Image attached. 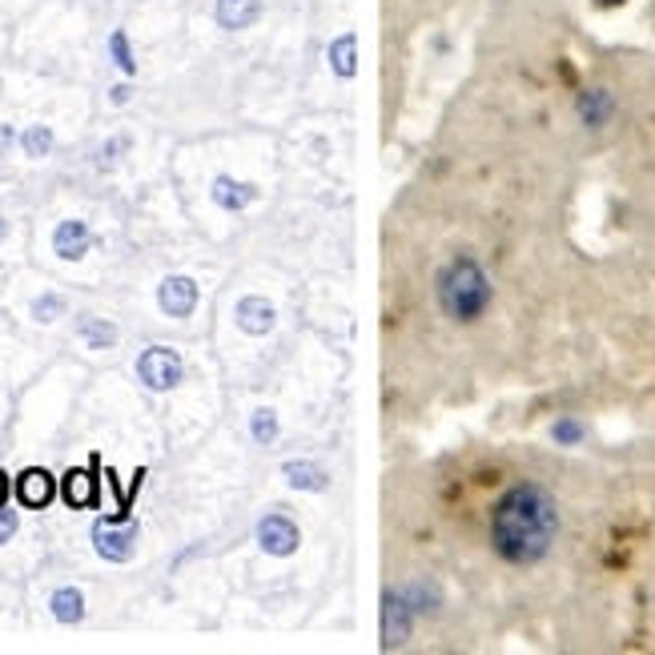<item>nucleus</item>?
Returning a JSON list of instances; mask_svg holds the SVG:
<instances>
[{"label": "nucleus", "instance_id": "1", "mask_svg": "<svg viewBox=\"0 0 655 655\" xmlns=\"http://www.w3.org/2000/svg\"><path fill=\"white\" fill-rule=\"evenodd\" d=\"M559 511L555 499L535 482H519L499 499L495 519H491V539L495 551L511 563H535L555 543Z\"/></svg>", "mask_w": 655, "mask_h": 655}, {"label": "nucleus", "instance_id": "2", "mask_svg": "<svg viewBox=\"0 0 655 655\" xmlns=\"http://www.w3.org/2000/svg\"><path fill=\"white\" fill-rule=\"evenodd\" d=\"M491 302V282L475 258H455L438 273V306L451 321H475Z\"/></svg>", "mask_w": 655, "mask_h": 655}, {"label": "nucleus", "instance_id": "3", "mask_svg": "<svg viewBox=\"0 0 655 655\" xmlns=\"http://www.w3.org/2000/svg\"><path fill=\"white\" fill-rule=\"evenodd\" d=\"M137 374H141V383L149 386V390H174L177 383H182V374H186V366H182V354L169 347H149L141 359H137Z\"/></svg>", "mask_w": 655, "mask_h": 655}, {"label": "nucleus", "instance_id": "4", "mask_svg": "<svg viewBox=\"0 0 655 655\" xmlns=\"http://www.w3.org/2000/svg\"><path fill=\"white\" fill-rule=\"evenodd\" d=\"M93 543H97V555L109 559V563H125L133 559L137 543V527L129 523V515H117V519H101L93 527Z\"/></svg>", "mask_w": 655, "mask_h": 655}, {"label": "nucleus", "instance_id": "5", "mask_svg": "<svg viewBox=\"0 0 655 655\" xmlns=\"http://www.w3.org/2000/svg\"><path fill=\"white\" fill-rule=\"evenodd\" d=\"M157 302L169 318H189L194 306H198V282L186 278V273H169V278L157 285Z\"/></svg>", "mask_w": 655, "mask_h": 655}, {"label": "nucleus", "instance_id": "6", "mask_svg": "<svg viewBox=\"0 0 655 655\" xmlns=\"http://www.w3.org/2000/svg\"><path fill=\"white\" fill-rule=\"evenodd\" d=\"M258 543L270 551V555H294L297 547V527L285 515H266L258 523Z\"/></svg>", "mask_w": 655, "mask_h": 655}, {"label": "nucleus", "instance_id": "7", "mask_svg": "<svg viewBox=\"0 0 655 655\" xmlns=\"http://www.w3.org/2000/svg\"><path fill=\"white\" fill-rule=\"evenodd\" d=\"M52 495H57V482H52L49 470H40V467H28L21 479H16V499L25 503V507L40 511V507H49Z\"/></svg>", "mask_w": 655, "mask_h": 655}, {"label": "nucleus", "instance_id": "8", "mask_svg": "<svg viewBox=\"0 0 655 655\" xmlns=\"http://www.w3.org/2000/svg\"><path fill=\"white\" fill-rule=\"evenodd\" d=\"M89 246H93V234H89V225L77 222V218L61 222L57 225V234H52V249H57V258H65V261L85 258Z\"/></svg>", "mask_w": 655, "mask_h": 655}, {"label": "nucleus", "instance_id": "9", "mask_svg": "<svg viewBox=\"0 0 655 655\" xmlns=\"http://www.w3.org/2000/svg\"><path fill=\"white\" fill-rule=\"evenodd\" d=\"M237 326H242L246 335H270L273 306L266 297H242V302H237Z\"/></svg>", "mask_w": 655, "mask_h": 655}, {"label": "nucleus", "instance_id": "10", "mask_svg": "<svg viewBox=\"0 0 655 655\" xmlns=\"http://www.w3.org/2000/svg\"><path fill=\"white\" fill-rule=\"evenodd\" d=\"M213 201H218L222 210H246L249 201H254V186H242L234 177H218V182H213Z\"/></svg>", "mask_w": 655, "mask_h": 655}, {"label": "nucleus", "instance_id": "11", "mask_svg": "<svg viewBox=\"0 0 655 655\" xmlns=\"http://www.w3.org/2000/svg\"><path fill=\"white\" fill-rule=\"evenodd\" d=\"M49 607L61 623H81V619H85V595L77 592V587H61V592H52Z\"/></svg>", "mask_w": 655, "mask_h": 655}, {"label": "nucleus", "instance_id": "12", "mask_svg": "<svg viewBox=\"0 0 655 655\" xmlns=\"http://www.w3.org/2000/svg\"><path fill=\"white\" fill-rule=\"evenodd\" d=\"M254 13H258L254 0H222V4H218V21H222L225 28H246L249 21H254Z\"/></svg>", "mask_w": 655, "mask_h": 655}, {"label": "nucleus", "instance_id": "13", "mask_svg": "<svg viewBox=\"0 0 655 655\" xmlns=\"http://www.w3.org/2000/svg\"><path fill=\"white\" fill-rule=\"evenodd\" d=\"M285 479L297 491H321L326 487V475L318 467H309V463H285Z\"/></svg>", "mask_w": 655, "mask_h": 655}, {"label": "nucleus", "instance_id": "14", "mask_svg": "<svg viewBox=\"0 0 655 655\" xmlns=\"http://www.w3.org/2000/svg\"><path fill=\"white\" fill-rule=\"evenodd\" d=\"M65 499H69L73 507H81V503H97V495H93V479H89L85 470H69V475H65Z\"/></svg>", "mask_w": 655, "mask_h": 655}, {"label": "nucleus", "instance_id": "15", "mask_svg": "<svg viewBox=\"0 0 655 655\" xmlns=\"http://www.w3.org/2000/svg\"><path fill=\"white\" fill-rule=\"evenodd\" d=\"M81 338H85L93 350H105L117 342V330H113V321H105V318H85L81 321Z\"/></svg>", "mask_w": 655, "mask_h": 655}, {"label": "nucleus", "instance_id": "16", "mask_svg": "<svg viewBox=\"0 0 655 655\" xmlns=\"http://www.w3.org/2000/svg\"><path fill=\"white\" fill-rule=\"evenodd\" d=\"M407 611V607L398 604L395 595H386V643H398L402 635H407V628H410V616L407 619H398Z\"/></svg>", "mask_w": 655, "mask_h": 655}, {"label": "nucleus", "instance_id": "17", "mask_svg": "<svg viewBox=\"0 0 655 655\" xmlns=\"http://www.w3.org/2000/svg\"><path fill=\"white\" fill-rule=\"evenodd\" d=\"M49 149H52V133L45 129V125H33V129L25 133V153L28 157H45Z\"/></svg>", "mask_w": 655, "mask_h": 655}, {"label": "nucleus", "instance_id": "18", "mask_svg": "<svg viewBox=\"0 0 655 655\" xmlns=\"http://www.w3.org/2000/svg\"><path fill=\"white\" fill-rule=\"evenodd\" d=\"M254 438H258V443H273V438H278V419H273V410H258V414H254Z\"/></svg>", "mask_w": 655, "mask_h": 655}, {"label": "nucleus", "instance_id": "19", "mask_svg": "<svg viewBox=\"0 0 655 655\" xmlns=\"http://www.w3.org/2000/svg\"><path fill=\"white\" fill-rule=\"evenodd\" d=\"M65 309V302L57 294H45V297H37V302H33V318L37 321H52L57 318V314H61Z\"/></svg>", "mask_w": 655, "mask_h": 655}, {"label": "nucleus", "instance_id": "20", "mask_svg": "<svg viewBox=\"0 0 655 655\" xmlns=\"http://www.w3.org/2000/svg\"><path fill=\"white\" fill-rule=\"evenodd\" d=\"M13 535H16V511H9L0 503V543H9Z\"/></svg>", "mask_w": 655, "mask_h": 655}, {"label": "nucleus", "instance_id": "21", "mask_svg": "<svg viewBox=\"0 0 655 655\" xmlns=\"http://www.w3.org/2000/svg\"><path fill=\"white\" fill-rule=\"evenodd\" d=\"M113 52H117V65H121V69H133V61H129V49H125V37H121V33L113 37Z\"/></svg>", "mask_w": 655, "mask_h": 655}, {"label": "nucleus", "instance_id": "22", "mask_svg": "<svg viewBox=\"0 0 655 655\" xmlns=\"http://www.w3.org/2000/svg\"><path fill=\"white\" fill-rule=\"evenodd\" d=\"M4 495H9V482H4V470H0V503H4Z\"/></svg>", "mask_w": 655, "mask_h": 655}, {"label": "nucleus", "instance_id": "23", "mask_svg": "<svg viewBox=\"0 0 655 655\" xmlns=\"http://www.w3.org/2000/svg\"><path fill=\"white\" fill-rule=\"evenodd\" d=\"M9 141H13V133H9V129H0V149L9 145Z\"/></svg>", "mask_w": 655, "mask_h": 655}]
</instances>
